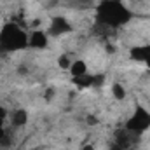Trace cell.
I'll use <instances>...</instances> for the list:
<instances>
[{
	"label": "cell",
	"mask_w": 150,
	"mask_h": 150,
	"mask_svg": "<svg viewBox=\"0 0 150 150\" xmlns=\"http://www.w3.org/2000/svg\"><path fill=\"white\" fill-rule=\"evenodd\" d=\"M133 18V12L122 0H101L96 5V26L115 30L127 25Z\"/></svg>",
	"instance_id": "obj_1"
},
{
	"label": "cell",
	"mask_w": 150,
	"mask_h": 150,
	"mask_svg": "<svg viewBox=\"0 0 150 150\" xmlns=\"http://www.w3.org/2000/svg\"><path fill=\"white\" fill-rule=\"evenodd\" d=\"M28 47V33L16 23H7L0 30V54Z\"/></svg>",
	"instance_id": "obj_2"
},
{
	"label": "cell",
	"mask_w": 150,
	"mask_h": 150,
	"mask_svg": "<svg viewBox=\"0 0 150 150\" xmlns=\"http://www.w3.org/2000/svg\"><path fill=\"white\" fill-rule=\"evenodd\" d=\"M150 127V110H147L143 105H136L133 115L126 120V129L134 134H143Z\"/></svg>",
	"instance_id": "obj_3"
},
{
	"label": "cell",
	"mask_w": 150,
	"mask_h": 150,
	"mask_svg": "<svg viewBox=\"0 0 150 150\" xmlns=\"http://www.w3.org/2000/svg\"><path fill=\"white\" fill-rule=\"evenodd\" d=\"M138 140H140V134H134V133H131L124 127V129H119L115 133L112 145L120 150H133V147L138 143Z\"/></svg>",
	"instance_id": "obj_4"
},
{
	"label": "cell",
	"mask_w": 150,
	"mask_h": 150,
	"mask_svg": "<svg viewBox=\"0 0 150 150\" xmlns=\"http://www.w3.org/2000/svg\"><path fill=\"white\" fill-rule=\"evenodd\" d=\"M72 32V25L67 18L63 16H54L49 23V28H47V35L51 37H59V35H65V33H70Z\"/></svg>",
	"instance_id": "obj_5"
},
{
	"label": "cell",
	"mask_w": 150,
	"mask_h": 150,
	"mask_svg": "<svg viewBox=\"0 0 150 150\" xmlns=\"http://www.w3.org/2000/svg\"><path fill=\"white\" fill-rule=\"evenodd\" d=\"M72 80H74V84L77 87H80V89H87V87H100V86H103V82H105V77L101 74L98 75H91L89 72L84 75H79V77H72Z\"/></svg>",
	"instance_id": "obj_6"
},
{
	"label": "cell",
	"mask_w": 150,
	"mask_h": 150,
	"mask_svg": "<svg viewBox=\"0 0 150 150\" xmlns=\"http://www.w3.org/2000/svg\"><path fill=\"white\" fill-rule=\"evenodd\" d=\"M129 56H131V59L140 61V63H145V65L150 68V44L149 45L133 47V49L129 51Z\"/></svg>",
	"instance_id": "obj_7"
},
{
	"label": "cell",
	"mask_w": 150,
	"mask_h": 150,
	"mask_svg": "<svg viewBox=\"0 0 150 150\" xmlns=\"http://www.w3.org/2000/svg\"><path fill=\"white\" fill-rule=\"evenodd\" d=\"M47 42H49V35L42 30H33L30 35H28V45L33 47V49H44L47 47Z\"/></svg>",
	"instance_id": "obj_8"
},
{
	"label": "cell",
	"mask_w": 150,
	"mask_h": 150,
	"mask_svg": "<svg viewBox=\"0 0 150 150\" xmlns=\"http://www.w3.org/2000/svg\"><path fill=\"white\" fill-rule=\"evenodd\" d=\"M9 119H11L12 127H23L28 122V112L23 110V108H18V110H14V112L11 113Z\"/></svg>",
	"instance_id": "obj_9"
},
{
	"label": "cell",
	"mask_w": 150,
	"mask_h": 150,
	"mask_svg": "<svg viewBox=\"0 0 150 150\" xmlns=\"http://www.w3.org/2000/svg\"><path fill=\"white\" fill-rule=\"evenodd\" d=\"M70 74H72V77H79V75L87 74V65H86L82 59L72 61V65H70Z\"/></svg>",
	"instance_id": "obj_10"
},
{
	"label": "cell",
	"mask_w": 150,
	"mask_h": 150,
	"mask_svg": "<svg viewBox=\"0 0 150 150\" xmlns=\"http://www.w3.org/2000/svg\"><path fill=\"white\" fill-rule=\"evenodd\" d=\"M112 94L115 100H119V101H122L124 98H126V89L120 86V84H113L112 86Z\"/></svg>",
	"instance_id": "obj_11"
},
{
	"label": "cell",
	"mask_w": 150,
	"mask_h": 150,
	"mask_svg": "<svg viewBox=\"0 0 150 150\" xmlns=\"http://www.w3.org/2000/svg\"><path fill=\"white\" fill-rule=\"evenodd\" d=\"M58 65H59L63 70H70V65H72V61H70V58H68L67 54H61V56L58 58Z\"/></svg>",
	"instance_id": "obj_12"
},
{
	"label": "cell",
	"mask_w": 150,
	"mask_h": 150,
	"mask_svg": "<svg viewBox=\"0 0 150 150\" xmlns=\"http://www.w3.org/2000/svg\"><path fill=\"white\" fill-rule=\"evenodd\" d=\"M5 120V119H4ZM4 120H0V142L5 138V129H4Z\"/></svg>",
	"instance_id": "obj_13"
},
{
	"label": "cell",
	"mask_w": 150,
	"mask_h": 150,
	"mask_svg": "<svg viewBox=\"0 0 150 150\" xmlns=\"http://www.w3.org/2000/svg\"><path fill=\"white\" fill-rule=\"evenodd\" d=\"M5 115H7V110L0 105V120H4V119H5Z\"/></svg>",
	"instance_id": "obj_14"
},
{
	"label": "cell",
	"mask_w": 150,
	"mask_h": 150,
	"mask_svg": "<svg viewBox=\"0 0 150 150\" xmlns=\"http://www.w3.org/2000/svg\"><path fill=\"white\" fill-rule=\"evenodd\" d=\"M87 122L89 124H96V119H93V115H91V117H87Z\"/></svg>",
	"instance_id": "obj_15"
},
{
	"label": "cell",
	"mask_w": 150,
	"mask_h": 150,
	"mask_svg": "<svg viewBox=\"0 0 150 150\" xmlns=\"http://www.w3.org/2000/svg\"><path fill=\"white\" fill-rule=\"evenodd\" d=\"M82 150H94V147H93V145H84Z\"/></svg>",
	"instance_id": "obj_16"
}]
</instances>
